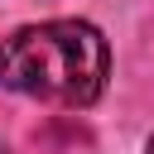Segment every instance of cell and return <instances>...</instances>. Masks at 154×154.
<instances>
[{"instance_id":"6da1fadb","label":"cell","mask_w":154,"mask_h":154,"mask_svg":"<svg viewBox=\"0 0 154 154\" xmlns=\"http://www.w3.org/2000/svg\"><path fill=\"white\" fill-rule=\"evenodd\" d=\"M111 48L87 19H43L0 38V87L53 101V106H91L106 91Z\"/></svg>"},{"instance_id":"7a4b0ae2","label":"cell","mask_w":154,"mask_h":154,"mask_svg":"<svg viewBox=\"0 0 154 154\" xmlns=\"http://www.w3.org/2000/svg\"><path fill=\"white\" fill-rule=\"evenodd\" d=\"M144 154H154V135H149V140H144Z\"/></svg>"},{"instance_id":"3957f363","label":"cell","mask_w":154,"mask_h":154,"mask_svg":"<svg viewBox=\"0 0 154 154\" xmlns=\"http://www.w3.org/2000/svg\"><path fill=\"white\" fill-rule=\"evenodd\" d=\"M0 154H5V144H0Z\"/></svg>"}]
</instances>
